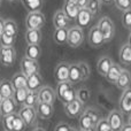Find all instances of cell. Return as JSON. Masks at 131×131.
I'll use <instances>...</instances> for the list:
<instances>
[{
	"mask_svg": "<svg viewBox=\"0 0 131 131\" xmlns=\"http://www.w3.org/2000/svg\"><path fill=\"white\" fill-rule=\"evenodd\" d=\"M36 111L38 116L41 120H50L54 114V107L51 104H45V102H39L36 107Z\"/></svg>",
	"mask_w": 131,
	"mask_h": 131,
	"instance_id": "14",
	"label": "cell"
},
{
	"mask_svg": "<svg viewBox=\"0 0 131 131\" xmlns=\"http://www.w3.org/2000/svg\"><path fill=\"white\" fill-rule=\"evenodd\" d=\"M21 2L29 13H32V12H40L44 0H21Z\"/></svg>",
	"mask_w": 131,
	"mask_h": 131,
	"instance_id": "26",
	"label": "cell"
},
{
	"mask_svg": "<svg viewBox=\"0 0 131 131\" xmlns=\"http://www.w3.org/2000/svg\"><path fill=\"white\" fill-rule=\"evenodd\" d=\"M92 18H93V15L86 8L79 9L78 15H77V17H76L77 27L82 28V29H83V28H86L91 23Z\"/></svg>",
	"mask_w": 131,
	"mask_h": 131,
	"instance_id": "16",
	"label": "cell"
},
{
	"mask_svg": "<svg viewBox=\"0 0 131 131\" xmlns=\"http://www.w3.org/2000/svg\"><path fill=\"white\" fill-rule=\"evenodd\" d=\"M32 131H46L45 129H44V128H40V127H37V128H35L34 130Z\"/></svg>",
	"mask_w": 131,
	"mask_h": 131,
	"instance_id": "52",
	"label": "cell"
},
{
	"mask_svg": "<svg viewBox=\"0 0 131 131\" xmlns=\"http://www.w3.org/2000/svg\"><path fill=\"white\" fill-rule=\"evenodd\" d=\"M79 9H81V8H79L77 5L63 4V8H62V10L64 12V14L67 15V17L71 21V20H76L77 15H78Z\"/></svg>",
	"mask_w": 131,
	"mask_h": 131,
	"instance_id": "30",
	"label": "cell"
},
{
	"mask_svg": "<svg viewBox=\"0 0 131 131\" xmlns=\"http://www.w3.org/2000/svg\"><path fill=\"white\" fill-rule=\"evenodd\" d=\"M120 62L124 66H131V46L128 43L123 44L118 52Z\"/></svg>",
	"mask_w": 131,
	"mask_h": 131,
	"instance_id": "20",
	"label": "cell"
},
{
	"mask_svg": "<svg viewBox=\"0 0 131 131\" xmlns=\"http://www.w3.org/2000/svg\"><path fill=\"white\" fill-rule=\"evenodd\" d=\"M79 69H81V74H82V81H86L91 75V70L90 67L86 62H78Z\"/></svg>",
	"mask_w": 131,
	"mask_h": 131,
	"instance_id": "42",
	"label": "cell"
},
{
	"mask_svg": "<svg viewBox=\"0 0 131 131\" xmlns=\"http://www.w3.org/2000/svg\"><path fill=\"white\" fill-rule=\"evenodd\" d=\"M53 40L58 45H64L68 40V29H55L53 34Z\"/></svg>",
	"mask_w": 131,
	"mask_h": 131,
	"instance_id": "29",
	"label": "cell"
},
{
	"mask_svg": "<svg viewBox=\"0 0 131 131\" xmlns=\"http://www.w3.org/2000/svg\"><path fill=\"white\" fill-rule=\"evenodd\" d=\"M41 86H43V78H41V75L39 72L28 77L27 89L29 91H38Z\"/></svg>",
	"mask_w": 131,
	"mask_h": 131,
	"instance_id": "18",
	"label": "cell"
},
{
	"mask_svg": "<svg viewBox=\"0 0 131 131\" xmlns=\"http://www.w3.org/2000/svg\"><path fill=\"white\" fill-rule=\"evenodd\" d=\"M84 41V31L79 27H71L68 29V40L67 44L72 48H77Z\"/></svg>",
	"mask_w": 131,
	"mask_h": 131,
	"instance_id": "3",
	"label": "cell"
},
{
	"mask_svg": "<svg viewBox=\"0 0 131 131\" xmlns=\"http://www.w3.org/2000/svg\"><path fill=\"white\" fill-rule=\"evenodd\" d=\"M109 131H112V130H109Z\"/></svg>",
	"mask_w": 131,
	"mask_h": 131,
	"instance_id": "60",
	"label": "cell"
},
{
	"mask_svg": "<svg viewBox=\"0 0 131 131\" xmlns=\"http://www.w3.org/2000/svg\"><path fill=\"white\" fill-rule=\"evenodd\" d=\"M69 131H77L76 129H75V128H70V130Z\"/></svg>",
	"mask_w": 131,
	"mask_h": 131,
	"instance_id": "56",
	"label": "cell"
},
{
	"mask_svg": "<svg viewBox=\"0 0 131 131\" xmlns=\"http://www.w3.org/2000/svg\"><path fill=\"white\" fill-rule=\"evenodd\" d=\"M89 44L93 48H99L104 44H106L104 35H102V32L98 28V25H94V27H92L90 29V32H89Z\"/></svg>",
	"mask_w": 131,
	"mask_h": 131,
	"instance_id": "6",
	"label": "cell"
},
{
	"mask_svg": "<svg viewBox=\"0 0 131 131\" xmlns=\"http://www.w3.org/2000/svg\"><path fill=\"white\" fill-rule=\"evenodd\" d=\"M64 4H71V5H77V0H64Z\"/></svg>",
	"mask_w": 131,
	"mask_h": 131,
	"instance_id": "51",
	"label": "cell"
},
{
	"mask_svg": "<svg viewBox=\"0 0 131 131\" xmlns=\"http://www.w3.org/2000/svg\"><path fill=\"white\" fill-rule=\"evenodd\" d=\"M4 34L9 37H14L16 38L18 34V27L16 24L15 21L13 20H6L4 23Z\"/></svg>",
	"mask_w": 131,
	"mask_h": 131,
	"instance_id": "27",
	"label": "cell"
},
{
	"mask_svg": "<svg viewBox=\"0 0 131 131\" xmlns=\"http://www.w3.org/2000/svg\"><path fill=\"white\" fill-rule=\"evenodd\" d=\"M115 85L117 86V89H120V90H122V91H124V90H127V89L130 88V85H131V74H130L129 70H127V69L122 70V72H121L118 79L116 81Z\"/></svg>",
	"mask_w": 131,
	"mask_h": 131,
	"instance_id": "17",
	"label": "cell"
},
{
	"mask_svg": "<svg viewBox=\"0 0 131 131\" xmlns=\"http://www.w3.org/2000/svg\"><path fill=\"white\" fill-rule=\"evenodd\" d=\"M114 4H115L116 8L122 12L131 9V0H114Z\"/></svg>",
	"mask_w": 131,
	"mask_h": 131,
	"instance_id": "41",
	"label": "cell"
},
{
	"mask_svg": "<svg viewBox=\"0 0 131 131\" xmlns=\"http://www.w3.org/2000/svg\"><path fill=\"white\" fill-rule=\"evenodd\" d=\"M118 109L123 115H131V88L123 91L118 100Z\"/></svg>",
	"mask_w": 131,
	"mask_h": 131,
	"instance_id": "9",
	"label": "cell"
},
{
	"mask_svg": "<svg viewBox=\"0 0 131 131\" xmlns=\"http://www.w3.org/2000/svg\"><path fill=\"white\" fill-rule=\"evenodd\" d=\"M0 6H1V0H0Z\"/></svg>",
	"mask_w": 131,
	"mask_h": 131,
	"instance_id": "59",
	"label": "cell"
},
{
	"mask_svg": "<svg viewBox=\"0 0 131 131\" xmlns=\"http://www.w3.org/2000/svg\"><path fill=\"white\" fill-rule=\"evenodd\" d=\"M21 70L25 76L29 77L31 75L39 72V63L38 61H35V60L28 59L24 57L21 60Z\"/></svg>",
	"mask_w": 131,
	"mask_h": 131,
	"instance_id": "11",
	"label": "cell"
},
{
	"mask_svg": "<svg viewBox=\"0 0 131 131\" xmlns=\"http://www.w3.org/2000/svg\"><path fill=\"white\" fill-rule=\"evenodd\" d=\"M27 79H28V77L25 76V75L23 74L22 71L16 72V74L13 76V78L10 79L12 84H13L14 90L27 88Z\"/></svg>",
	"mask_w": 131,
	"mask_h": 131,
	"instance_id": "25",
	"label": "cell"
},
{
	"mask_svg": "<svg viewBox=\"0 0 131 131\" xmlns=\"http://www.w3.org/2000/svg\"><path fill=\"white\" fill-rule=\"evenodd\" d=\"M89 0H77V6L79 8H86V5H88Z\"/></svg>",
	"mask_w": 131,
	"mask_h": 131,
	"instance_id": "47",
	"label": "cell"
},
{
	"mask_svg": "<svg viewBox=\"0 0 131 131\" xmlns=\"http://www.w3.org/2000/svg\"><path fill=\"white\" fill-rule=\"evenodd\" d=\"M38 98L39 102H45V104L53 105L57 99V93L55 90L48 85H43L38 90Z\"/></svg>",
	"mask_w": 131,
	"mask_h": 131,
	"instance_id": "8",
	"label": "cell"
},
{
	"mask_svg": "<svg viewBox=\"0 0 131 131\" xmlns=\"http://www.w3.org/2000/svg\"><path fill=\"white\" fill-rule=\"evenodd\" d=\"M113 64H114L113 60L109 57H107V55L101 57L98 60V63H97V70L99 72V75H101L102 77H106V75L108 74L109 69L112 68Z\"/></svg>",
	"mask_w": 131,
	"mask_h": 131,
	"instance_id": "15",
	"label": "cell"
},
{
	"mask_svg": "<svg viewBox=\"0 0 131 131\" xmlns=\"http://www.w3.org/2000/svg\"><path fill=\"white\" fill-rule=\"evenodd\" d=\"M122 70H123V68L121 67L120 64L114 63L113 66H112L111 69H109L108 74L106 75L107 82H109L111 84H115L116 81L118 79V77H120V75H121V72H122Z\"/></svg>",
	"mask_w": 131,
	"mask_h": 131,
	"instance_id": "24",
	"label": "cell"
},
{
	"mask_svg": "<svg viewBox=\"0 0 131 131\" xmlns=\"http://www.w3.org/2000/svg\"><path fill=\"white\" fill-rule=\"evenodd\" d=\"M17 114H18V116L24 121L27 127H31V125L36 124L37 117H38V114H37L36 108H34V107L22 106Z\"/></svg>",
	"mask_w": 131,
	"mask_h": 131,
	"instance_id": "5",
	"label": "cell"
},
{
	"mask_svg": "<svg viewBox=\"0 0 131 131\" xmlns=\"http://www.w3.org/2000/svg\"><path fill=\"white\" fill-rule=\"evenodd\" d=\"M129 124L131 125V115H130V117H129Z\"/></svg>",
	"mask_w": 131,
	"mask_h": 131,
	"instance_id": "58",
	"label": "cell"
},
{
	"mask_svg": "<svg viewBox=\"0 0 131 131\" xmlns=\"http://www.w3.org/2000/svg\"><path fill=\"white\" fill-rule=\"evenodd\" d=\"M16 59V51L14 47H0V62L6 67L14 64Z\"/></svg>",
	"mask_w": 131,
	"mask_h": 131,
	"instance_id": "10",
	"label": "cell"
},
{
	"mask_svg": "<svg viewBox=\"0 0 131 131\" xmlns=\"http://www.w3.org/2000/svg\"><path fill=\"white\" fill-rule=\"evenodd\" d=\"M14 88L13 84H12L10 81L8 79H2L0 82V93L4 97V99H7V98H13L14 94Z\"/></svg>",
	"mask_w": 131,
	"mask_h": 131,
	"instance_id": "22",
	"label": "cell"
},
{
	"mask_svg": "<svg viewBox=\"0 0 131 131\" xmlns=\"http://www.w3.org/2000/svg\"><path fill=\"white\" fill-rule=\"evenodd\" d=\"M76 98L81 102L85 104V102L89 101V100H90V98H91V91L89 90L88 88L83 86V88L78 89V90L76 91Z\"/></svg>",
	"mask_w": 131,
	"mask_h": 131,
	"instance_id": "34",
	"label": "cell"
},
{
	"mask_svg": "<svg viewBox=\"0 0 131 131\" xmlns=\"http://www.w3.org/2000/svg\"><path fill=\"white\" fill-rule=\"evenodd\" d=\"M69 63L60 62L54 69V78L58 83L67 82L69 79Z\"/></svg>",
	"mask_w": 131,
	"mask_h": 131,
	"instance_id": "12",
	"label": "cell"
},
{
	"mask_svg": "<svg viewBox=\"0 0 131 131\" xmlns=\"http://www.w3.org/2000/svg\"><path fill=\"white\" fill-rule=\"evenodd\" d=\"M100 2L105 5H112V4H114V0H100Z\"/></svg>",
	"mask_w": 131,
	"mask_h": 131,
	"instance_id": "50",
	"label": "cell"
},
{
	"mask_svg": "<svg viewBox=\"0 0 131 131\" xmlns=\"http://www.w3.org/2000/svg\"><path fill=\"white\" fill-rule=\"evenodd\" d=\"M79 127H81V130H86V129H92L94 128V124H93L92 120L89 117V115L86 113H82V115L79 116Z\"/></svg>",
	"mask_w": 131,
	"mask_h": 131,
	"instance_id": "33",
	"label": "cell"
},
{
	"mask_svg": "<svg viewBox=\"0 0 131 131\" xmlns=\"http://www.w3.org/2000/svg\"><path fill=\"white\" fill-rule=\"evenodd\" d=\"M46 18L41 12H32L29 13L25 18L27 30H40L45 25Z\"/></svg>",
	"mask_w": 131,
	"mask_h": 131,
	"instance_id": "1",
	"label": "cell"
},
{
	"mask_svg": "<svg viewBox=\"0 0 131 131\" xmlns=\"http://www.w3.org/2000/svg\"><path fill=\"white\" fill-rule=\"evenodd\" d=\"M83 108H84V104L83 102H81L76 98L74 101L64 105V113L67 114L68 117L76 118V117H79V116L82 115V113L84 112Z\"/></svg>",
	"mask_w": 131,
	"mask_h": 131,
	"instance_id": "7",
	"label": "cell"
},
{
	"mask_svg": "<svg viewBox=\"0 0 131 131\" xmlns=\"http://www.w3.org/2000/svg\"><path fill=\"white\" fill-rule=\"evenodd\" d=\"M15 116H16L15 113L10 114V115L4 116V120H2V124H4L5 131H13L14 121H15Z\"/></svg>",
	"mask_w": 131,
	"mask_h": 131,
	"instance_id": "38",
	"label": "cell"
},
{
	"mask_svg": "<svg viewBox=\"0 0 131 131\" xmlns=\"http://www.w3.org/2000/svg\"><path fill=\"white\" fill-rule=\"evenodd\" d=\"M70 88H72V84L69 81L67 82H61V83H58L57 89H55V93H57V98H59V100L62 98V95L69 90Z\"/></svg>",
	"mask_w": 131,
	"mask_h": 131,
	"instance_id": "35",
	"label": "cell"
},
{
	"mask_svg": "<svg viewBox=\"0 0 131 131\" xmlns=\"http://www.w3.org/2000/svg\"><path fill=\"white\" fill-rule=\"evenodd\" d=\"M84 113H86L89 115V117L92 120L93 124H94V128L95 125L98 124V122H99L100 120H101V116H100V113L97 111L95 108H93V107H88V108L84 111Z\"/></svg>",
	"mask_w": 131,
	"mask_h": 131,
	"instance_id": "37",
	"label": "cell"
},
{
	"mask_svg": "<svg viewBox=\"0 0 131 131\" xmlns=\"http://www.w3.org/2000/svg\"><path fill=\"white\" fill-rule=\"evenodd\" d=\"M121 131H131V125L129 124V123H128V124H124Z\"/></svg>",
	"mask_w": 131,
	"mask_h": 131,
	"instance_id": "49",
	"label": "cell"
},
{
	"mask_svg": "<svg viewBox=\"0 0 131 131\" xmlns=\"http://www.w3.org/2000/svg\"><path fill=\"white\" fill-rule=\"evenodd\" d=\"M95 131H109L112 130L109 127V123L107 121V118H101V120L98 122V124L95 125Z\"/></svg>",
	"mask_w": 131,
	"mask_h": 131,
	"instance_id": "45",
	"label": "cell"
},
{
	"mask_svg": "<svg viewBox=\"0 0 131 131\" xmlns=\"http://www.w3.org/2000/svg\"><path fill=\"white\" fill-rule=\"evenodd\" d=\"M4 23H5L4 18L0 16V37H1L2 34H4Z\"/></svg>",
	"mask_w": 131,
	"mask_h": 131,
	"instance_id": "48",
	"label": "cell"
},
{
	"mask_svg": "<svg viewBox=\"0 0 131 131\" xmlns=\"http://www.w3.org/2000/svg\"><path fill=\"white\" fill-rule=\"evenodd\" d=\"M69 23L70 20L67 17V15L62 9L55 12L54 16H53V24H54L55 29H68Z\"/></svg>",
	"mask_w": 131,
	"mask_h": 131,
	"instance_id": "13",
	"label": "cell"
},
{
	"mask_svg": "<svg viewBox=\"0 0 131 131\" xmlns=\"http://www.w3.org/2000/svg\"><path fill=\"white\" fill-rule=\"evenodd\" d=\"M81 131H95V129L92 128V129H86V130H81Z\"/></svg>",
	"mask_w": 131,
	"mask_h": 131,
	"instance_id": "55",
	"label": "cell"
},
{
	"mask_svg": "<svg viewBox=\"0 0 131 131\" xmlns=\"http://www.w3.org/2000/svg\"><path fill=\"white\" fill-rule=\"evenodd\" d=\"M27 128V124L24 123V121L18 116V114H16L15 116V121H14V127L13 131H24Z\"/></svg>",
	"mask_w": 131,
	"mask_h": 131,
	"instance_id": "43",
	"label": "cell"
},
{
	"mask_svg": "<svg viewBox=\"0 0 131 131\" xmlns=\"http://www.w3.org/2000/svg\"><path fill=\"white\" fill-rule=\"evenodd\" d=\"M97 25L104 35L105 41L109 43L115 36V25H114V22L112 21V18L108 17V16H104L99 20Z\"/></svg>",
	"mask_w": 131,
	"mask_h": 131,
	"instance_id": "2",
	"label": "cell"
},
{
	"mask_svg": "<svg viewBox=\"0 0 131 131\" xmlns=\"http://www.w3.org/2000/svg\"><path fill=\"white\" fill-rule=\"evenodd\" d=\"M16 107V102L13 98H7L4 99V101L0 105V115L1 116H7L14 113Z\"/></svg>",
	"mask_w": 131,
	"mask_h": 131,
	"instance_id": "19",
	"label": "cell"
},
{
	"mask_svg": "<svg viewBox=\"0 0 131 131\" xmlns=\"http://www.w3.org/2000/svg\"><path fill=\"white\" fill-rule=\"evenodd\" d=\"M25 40L28 45H39L41 41V31L40 30H27Z\"/></svg>",
	"mask_w": 131,
	"mask_h": 131,
	"instance_id": "21",
	"label": "cell"
},
{
	"mask_svg": "<svg viewBox=\"0 0 131 131\" xmlns=\"http://www.w3.org/2000/svg\"><path fill=\"white\" fill-rule=\"evenodd\" d=\"M28 93H29V90L27 88L23 89H17V90L14 91L13 94V99L15 100L16 105H23L25 101V98H27Z\"/></svg>",
	"mask_w": 131,
	"mask_h": 131,
	"instance_id": "32",
	"label": "cell"
},
{
	"mask_svg": "<svg viewBox=\"0 0 131 131\" xmlns=\"http://www.w3.org/2000/svg\"><path fill=\"white\" fill-rule=\"evenodd\" d=\"M15 39L14 37H9L7 35L2 34V36L0 37V44L4 47H14V44H15Z\"/></svg>",
	"mask_w": 131,
	"mask_h": 131,
	"instance_id": "40",
	"label": "cell"
},
{
	"mask_svg": "<svg viewBox=\"0 0 131 131\" xmlns=\"http://www.w3.org/2000/svg\"><path fill=\"white\" fill-rule=\"evenodd\" d=\"M86 9L93 16L97 15L100 12V9H101V2H100V0H89L88 5H86Z\"/></svg>",
	"mask_w": 131,
	"mask_h": 131,
	"instance_id": "36",
	"label": "cell"
},
{
	"mask_svg": "<svg viewBox=\"0 0 131 131\" xmlns=\"http://www.w3.org/2000/svg\"><path fill=\"white\" fill-rule=\"evenodd\" d=\"M8 1H10V2H15V1H18V0H8Z\"/></svg>",
	"mask_w": 131,
	"mask_h": 131,
	"instance_id": "57",
	"label": "cell"
},
{
	"mask_svg": "<svg viewBox=\"0 0 131 131\" xmlns=\"http://www.w3.org/2000/svg\"><path fill=\"white\" fill-rule=\"evenodd\" d=\"M122 24H123V27H124L125 29H128V30H130L131 31V9L123 12Z\"/></svg>",
	"mask_w": 131,
	"mask_h": 131,
	"instance_id": "44",
	"label": "cell"
},
{
	"mask_svg": "<svg viewBox=\"0 0 131 131\" xmlns=\"http://www.w3.org/2000/svg\"><path fill=\"white\" fill-rule=\"evenodd\" d=\"M68 81L71 84L79 83L82 81V74L78 63H71L69 66V79Z\"/></svg>",
	"mask_w": 131,
	"mask_h": 131,
	"instance_id": "23",
	"label": "cell"
},
{
	"mask_svg": "<svg viewBox=\"0 0 131 131\" xmlns=\"http://www.w3.org/2000/svg\"><path fill=\"white\" fill-rule=\"evenodd\" d=\"M75 99H76V90H75L74 88H70L69 90L62 95L60 101H61L63 105H66V104H69V102L74 101Z\"/></svg>",
	"mask_w": 131,
	"mask_h": 131,
	"instance_id": "39",
	"label": "cell"
},
{
	"mask_svg": "<svg viewBox=\"0 0 131 131\" xmlns=\"http://www.w3.org/2000/svg\"><path fill=\"white\" fill-rule=\"evenodd\" d=\"M41 55V48L39 45H28L25 48V58L38 61Z\"/></svg>",
	"mask_w": 131,
	"mask_h": 131,
	"instance_id": "28",
	"label": "cell"
},
{
	"mask_svg": "<svg viewBox=\"0 0 131 131\" xmlns=\"http://www.w3.org/2000/svg\"><path fill=\"white\" fill-rule=\"evenodd\" d=\"M128 44L131 46V32H130V35H129V38H128Z\"/></svg>",
	"mask_w": 131,
	"mask_h": 131,
	"instance_id": "53",
	"label": "cell"
},
{
	"mask_svg": "<svg viewBox=\"0 0 131 131\" xmlns=\"http://www.w3.org/2000/svg\"><path fill=\"white\" fill-rule=\"evenodd\" d=\"M38 104H39L38 91H29V93H28L27 98H25V101H24V104H23V106L34 107V108H36Z\"/></svg>",
	"mask_w": 131,
	"mask_h": 131,
	"instance_id": "31",
	"label": "cell"
},
{
	"mask_svg": "<svg viewBox=\"0 0 131 131\" xmlns=\"http://www.w3.org/2000/svg\"><path fill=\"white\" fill-rule=\"evenodd\" d=\"M4 101V97L1 95V93H0V105H1V102Z\"/></svg>",
	"mask_w": 131,
	"mask_h": 131,
	"instance_id": "54",
	"label": "cell"
},
{
	"mask_svg": "<svg viewBox=\"0 0 131 131\" xmlns=\"http://www.w3.org/2000/svg\"><path fill=\"white\" fill-rule=\"evenodd\" d=\"M70 125L68 124V123H64V122H61V123H59V124L55 127V129L54 131H69L70 130Z\"/></svg>",
	"mask_w": 131,
	"mask_h": 131,
	"instance_id": "46",
	"label": "cell"
},
{
	"mask_svg": "<svg viewBox=\"0 0 131 131\" xmlns=\"http://www.w3.org/2000/svg\"><path fill=\"white\" fill-rule=\"evenodd\" d=\"M123 114L121 113L120 109H113V111L109 112L107 121L109 123V127H111L112 131H121L123 128L124 123V117H123Z\"/></svg>",
	"mask_w": 131,
	"mask_h": 131,
	"instance_id": "4",
	"label": "cell"
}]
</instances>
